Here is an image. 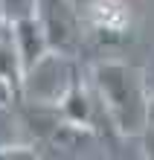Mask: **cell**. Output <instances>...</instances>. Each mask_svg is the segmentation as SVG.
Listing matches in <instances>:
<instances>
[{
  "mask_svg": "<svg viewBox=\"0 0 154 160\" xmlns=\"http://www.w3.org/2000/svg\"><path fill=\"white\" fill-rule=\"evenodd\" d=\"M87 21L99 38L122 41L131 26V12L122 0H93L87 9Z\"/></svg>",
  "mask_w": 154,
  "mask_h": 160,
  "instance_id": "3",
  "label": "cell"
},
{
  "mask_svg": "<svg viewBox=\"0 0 154 160\" xmlns=\"http://www.w3.org/2000/svg\"><path fill=\"white\" fill-rule=\"evenodd\" d=\"M93 82L113 128L119 134L140 137L148 117V90L142 73L122 61H99L93 67Z\"/></svg>",
  "mask_w": 154,
  "mask_h": 160,
  "instance_id": "1",
  "label": "cell"
},
{
  "mask_svg": "<svg viewBox=\"0 0 154 160\" xmlns=\"http://www.w3.org/2000/svg\"><path fill=\"white\" fill-rule=\"evenodd\" d=\"M35 18L44 29L50 52L76 55L82 47V15L70 0H35Z\"/></svg>",
  "mask_w": 154,
  "mask_h": 160,
  "instance_id": "2",
  "label": "cell"
},
{
  "mask_svg": "<svg viewBox=\"0 0 154 160\" xmlns=\"http://www.w3.org/2000/svg\"><path fill=\"white\" fill-rule=\"evenodd\" d=\"M140 137H142V146H146V154L154 157V99H148V117H146Z\"/></svg>",
  "mask_w": 154,
  "mask_h": 160,
  "instance_id": "7",
  "label": "cell"
},
{
  "mask_svg": "<svg viewBox=\"0 0 154 160\" xmlns=\"http://www.w3.org/2000/svg\"><path fill=\"white\" fill-rule=\"evenodd\" d=\"M6 26H9V21L3 18V12H0V35H3V29H6Z\"/></svg>",
  "mask_w": 154,
  "mask_h": 160,
  "instance_id": "8",
  "label": "cell"
},
{
  "mask_svg": "<svg viewBox=\"0 0 154 160\" xmlns=\"http://www.w3.org/2000/svg\"><path fill=\"white\" fill-rule=\"evenodd\" d=\"M23 102V64L17 58L12 38L0 35V108H15Z\"/></svg>",
  "mask_w": 154,
  "mask_h": 160,
  "instance_id": "4",
  "label": "cell"
},
{
  "mask_svg": "<svg viewBox=\"0 0 154 160\" xmlns=\"http://www.w3.org/2000/svg\"><path fill=\"white\" fill-rule=\"evenodd\" d=\"M0 12L9 23H15L21 18L35 15V0H0Z\"/></svg>",
  "mask_w": 154,
  "mask_h": 160,
  "instance_id": "6",
  "label": "cell"
},
{
  "mask_svg": "<svg viewBox=\"0 0 154 160\" xmlns=\"http://www.w3.org/2000/svg\"><path fill=\"white\" fill-rule=\"evenodd\" d=\"M9 26H12V44L17 50V58H21L23 70H29L38 58H44V55L50 52L47 38H44V29H41V23H38L35 15L21 18V21H15Z\"/></svg>",
  "mask_w": 154,
  "mask_h": 160,
  "instance_id": "5",
  "label": "cell"
}]
</instances>
